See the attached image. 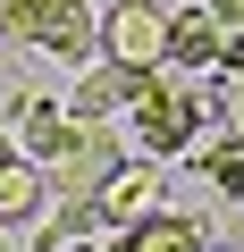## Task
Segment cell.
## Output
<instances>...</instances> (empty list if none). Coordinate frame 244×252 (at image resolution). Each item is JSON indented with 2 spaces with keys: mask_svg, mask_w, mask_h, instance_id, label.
<instances>
[{
  "mask_svg": "<svg viewBox=\"0 0 244 252\" xmlns=\"http://www.w3.org/2000/svg\"><path fill=\"white\" fill-rule=\"evenodd\" d=\"M194 126H202V76H185V67L160 59V67L143 76V93L127 101V143H135L143 160H185Z\"/></svg>",
  "mask_w": 244,
  "mask_h": 252,
  "instance_id": "obj_1",
  "label": "cell"
},
{
  "mask_svg": "<svg viewBox=\"0 0 244 252\" xmlns=\"http://www.w3.org/2000/svg\"><path fill=\"white\" fill-rule=\"evenodd\" d=\"M0 42H17L26 59H51V67H84L101 51V17L93 0H0Z\"/></svg>",
  "mask_w": 244,
  "mask_h": 252,
  "instance_id": "obj_2",
  "label": "cell"
},
{
  "mask_svg": "<svg viewBox=\"0 0 244 252\" xmlns=\"http://www.w3.org/2000/svg\"><path fill=\"white\" fill-rule=\"evenodd\" d=\"M118 160H127V126L118 118H76V135L42 160V177H51V193H93Z\"/></svg>",
  "mask_w": 244,
  "mask_h": 252,
  "instance_id": "obj_3",
  "label": "cell"
},
{
  "mask_svg": "<svg viewBox=\"0 0 244 252\" xmlns=\"http://www.w3.org/2000/svg\"><path fill=\"white\" fill-rule=\"evenodd\" d=\"M101 59L160 67L169 59V9H160V0H109V9H101Z\"/></svg>",
  "mask_w": 244,
  "mask_h": 252,
  "instance_id": "obj_4",
  "label": "cell"
},
{
  "mask_svg": "<svg viewBox=\"0 0 244 252\" xmlns=\"http://www.w3.org/2000/svg\"><path fill=\"white\" fill-rule=\"evenodd\" d=\"M143 76H152V67H127V59H101V51H93V59L76 67V84H68V109H76V118H127V101L143 93Z\"/></svg>",
  "mask_w": 244,
  "mask_h": 252,
  "instance_id": "obj_5",
  "label": "cell"
},
{
  "mask_svg": "<svg viewBox=\"0 0 244 252\" xmlns=\"http://www.w3.org/2000/svg\"><path fill=\"white\" fill-rule=\"evenodd\" d=\"M210 244V219L202 210H143V219H127V227H109V252H202Z\"/></svg>",
  "mask_w": 244,
  "mask_h": 252,
  "instance_id": "obj_6",
  "label": "cell"
},
{
  "mask_svg": "<svg viewBox=\"0 0 244 252\" xmlns=\"http://www.w3.org/2000/svg\"><path fill=\"white\" fill-rule=\"evenodd\" d=\"M93 210H101V227H127V219H143V210H160V160H118L101 185H93Z\"/></svg>",
  "mask_w": 244,
  "mask_h": 252,
  "instance_id": "obj_7",
  "label": "cell"
},
{
  "mask_svg": "<svg viewBox=\"0 0 244 252\" xmlns=\"http://www.w3.org/2000/svg\"><path fill=\"white\" fill-rule=\"evenodd\" d=\"M219 51H227V26L202 9V0L169 9V67H185V76H219Z\"/></svg>",
  "mask_w": 244,
  "mask_h": 252,
  "instance_id": "obj_8",
  "label": "cell"
},
{
  "mask_svg": "<svg viewBox=\"0 0 244 252\" xmlns=\"http://www.w3.org/2000/svg\"><path fill=\"white\" fill-rule=\"evenodd\" d=\"M9 118H17L9 135H17V152H26L34 168L76 135V109H68V101H51V93H17V101H9Z\"/></svg>",
  "mask_w": 244,
  "mask_h": 252,
  "instance_id": "obj_9",
  "label": "cell"
},
{
  "mask_svg": "<svg viewBox=\"0 0 244 252\" xmlns=\"http://www.w3.org/2000/svg\"><path fill=\"white\" fill-rule=\"evenodd\" d=\"M93 244H109V227H101L93 193H59V210H42L34 252H93Z\"/></svg>",
  "mask_w": 244,
  "mask_h": 252,
  "instance_id": "obj_10",
  "label": "cell"
},
{
  "mask_svg": "<svg viewBox=\"0 0 244 252\" xmlns=\"http://www.w3.org/2000/svg\"><path fill=\"white\" fill-rule=\"evenodd\" d=\"M42 210H51V177L26 152H9V160H0V227H34Z\"/></svg>",
  "mask_w": 244,
  "mask_h": 252,
  "instance_id": "obj_11",
  "label": "cell"
},
{
  "mask_svg": "<svg viewBox=\"0 0 244 252\" xmlns=\"http://www.w3.org/2000/svg\"><path fill=\"white\" fill-rule=\"evenodd\" d=\"M219 109H227L236 135H244V67H236V76H219Z\"/></svg>",
  "mask_w": 244,
  "mask_h": 252,
  "instance_id": "obj_12",
  "label": "cell"
},
{
  "mask_svg": "<svg viewBox=\"0 0 244 252\" xmlns=\"http://www.w3.org/2000/svg\"><path fill=\"white\" fill-rule=\"evenodd\" d=\"M202 9H210L219 26H244V0H202Z\"/></svg>",
  "mask_w": 244,
  "mask_h": 252,
  "instance_id": "obj_13",
  "label": "cell"
},
{
  "mask_svg": "<svg viewBox=\"0 0 244 252\" xmlns=\"http://www.w3.org/2000/svg\"><path fill=\"white\" fill-rule=\"evenodd\" d=\"M9 152H17V135H9V126H0V160H9Z\"/></svg>",
  "mask_w": 244,
  "mask_h": 252,
  "instance_id": "obj_14",
  "label": "cell"
},
{
  "mask_svg": "<svg viewBox=\"0 0 244 252\" xmlns=\"http://www.w3.org/2000/svg\"><path fill=\"white\" fill-rule=\"evenodd\" d=\"M0 252H9V227H0Z\"/></svg>",
  "mask_w": 244,
  "mask_h": 252,
  "instance_id": "obj_15",
  "label": "cell"
}]
</instances>
